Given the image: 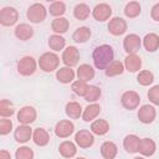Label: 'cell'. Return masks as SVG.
Returning <instances> with one entry per match:
<instances>
[{"mask_svg":"<svg viewBox=\"0 0 159 159\" xmlns=\"http://www.w3.org/2000/svg\"><path fill=\"white\" fill-rule=\"evenodd\" d=\"M15 159H34V150L30 147L22 145L16 149Z\"/></svg>","mask_w":159,"mask_h":159,"instance_id":"ab89813d","label":"cell"},{"mask_svg":"<svg viewBox=\"0 0 159 159\" xmlns=\"http://www.w3.org/2000/svg\"><path fill=\"white\" fill-rule=\"evenodd\" d=\"M75 132V124L70 119H62L55 125V134L58 138H68Z\"/></svg>","mask_w":159,"mask_h":159,"instance_id":"5bb4252c","label":"cell"},{"mask_svg":"<svg viewBox=\"0 0 159 159\" xmlns=\"http://www.w3.org/2000/svg\"><path fill=\"white\" fill-rule=\"evenodd\" d=\"M140 139L142 138H139L135 134H128L123 139V148L125 149L127 153H130V154L138 153L139 145H140Z\"/></svg>","mask_w":159,"mask_h":159,"instance_id":"2e32d148","label":"cell"},{"mask_svg":"<svg viewBox=\"0 0 159 159\" xmlns=\"http://www.w3.org/2000/svg\"><path fill=\"white\" fill-rule=\"evenodd\" d=\"M140 11H142V6L138 1H129L124 6V15L129 19H134V17L139 16Z\"/></svg>","mask_w":159,"mask_h":159,"instance_id":"d6a6232c","label":"cell"},{"mask_svg":"<svg viewBox=\"0 0 159 159\" xmlns=\"http://www.w3.org/2000/svg\"><path fill=\"white\" fill-rule=\"evenodd\" d=\"M107 27H108L109 34H112L113 36H120V35L125 34L128 25H127V21L124 19H122L119 16H114L109 20Z\"/></svg>","mask_w":159,"mask_h":159,"instance_id":"7c38bea8","label":"cell"},{"mask_svg":"<svg viewBox=\"0 0 159 159\" xmlns=\"http://www.w3.org/2000/svg\"><path fill=\"white\" fill-rule=\"evenodd\" d=\"M101 96H102V89L98 86H89L87 89V93L83 98L88 103H96L101 98Z\"/></svg>","mask_w":159,"mask_h":159,"instance_id":"d590c367","label":"cell"},{"mask_svg":"<svg viewBox=\"0 0 159 159\" xmlns=\"http://www.w3.org/2000/svg\"><path fill=\"white\" fill-rule=\"evenodd\" d=\"M68 27H70V21H68L66 17H63V16H62V17H56V19H53L52 22H51V29H52V31H53L55 34H57V35H61V34L67 32Z\"/></svg>","mask_w":159,"mask_h":159,"instance_id":"f546056e","label":"cell"},{"mask_svg":"<svg viewBox=\"0 0 159 159\" xmlns=\"http://www.w3.org/2000/svg\"><path fill=\"white\" fill-rule=\"evenodd\" d=\"M157 152V144L152 138H142L140 139V145H139V152L142 157H152Z\"/></svg>","mask_w":159,"mask_h":159,"instance_id":"d6986e66","label":"cell"},{"mask_svg":"<svg viewBox=\"0 0 159 159\" xmlns=\"http://www.w3.org/2000/svg\"><path fill=\"white\" fill-rule=\"evenodd\" d=\"M157 117V111L150 104H143L138 109V119L143 124H150Z\"/></svg>","mask_w":159,"mask_h":159,"instance_id":"4fadbf2b","label":"cell"},{"mask_svg":"<svg viewBox=\"0 0 159 159\" xmlns=\"http://www.w3.org/2000/svg\"><path fill=\"white\" fill-rule=\"evenodd\" d=\"M37 61L32 57V56H24L21 57L19 61H17V72L21 75V76H31L35 73L36 68H37Z\"/></svg>","mask_w":159,"mask_h":159,"instance_id":"3957f363","label":"cell"},{"mask_svg":"<svg viewBox=\"0 0 159 159\" xmlns=\"http://www.w3.org/2000/svg\"><path fill=\"white\" fill-rule=\"evenodd\" d=\"M58 153L66 158V159H71L76 155L77 153V145L76 143L71 142V140H63L60 145H58Z\"/></svg>","mask_w":159,"mask_h":159,"instance_id":"603a6c76","label":"cell"},{"mask_svg":"<svg viewBox=\"0 0 159 159\" xmlns=\"http://www.w3.org/2000/svg\"><path fill=\"white\" fill-rule=\"evenodd\" d=\"M94 68L88 65V63H83V65H80V67L77 68V72H76V76H77V80L80 81H84V82H88L94 78Z\"/></svg>","mask_w":159,"mask_h":159,"instance_id":"44dd1931","label":"cell"},{"mask_svg":"<svg viewBox=\"0 0 159 159\" xmlns=\"http://www.w3.org/2000/svg\"><path fill=\"white\" fill-rule=\"evenodd\" d=\"M15 113V108L14 104L11 103L10 99H1L0 101V117L1 118H10L11 116H14Z\"/></svg>","mask_w":159,"mask_h":159,"instance_id":"e575fe53","label":"cell"},{"mask_svg":"<svg viewBox=\"0 0 159 159\" xmlns=\"http://www.w3.org/2000/svg\"><path fill=\"white\" fill-rule=\"evenodd\" d=\"M142 45L148 52H155L159 48V36L154 32H149L142 39Z\"/></svg>","mask_w":159,"mask_h":159,"instance_id":"cb8c5ba5","label":"cell"},{"mask_svg":"<svg viewBox=\"0 0 159 159\" xmlns=\"http://www.w3.org/2000/svg\"><path fill=\"white\" fill-rule=\"evenodd\" d=\"M32 134H34V129L30 125L19 124V127L14 132V138L17 143L24 144V143H27L32 138Z\"/></svg>","mask_w":159,"mask_h":159,"instance_id":"9a60e30c","label":"cell"},{"mask_svg":"<svg viewBox=\"0 0 159 159\" xmlns=\"http://www.w3.org/2000/svg\"><path fill=\"white\" fill-rule=\"evenodd\" d=\"M61 60H62V62H63V65L66 67H71L72 68L80 61V51H78V48L75 47V46L66 47L63 50V52H62V58Z\"/></svg>","mask_w":159,"mask_h":159,"instance_id":"8fae6325","label":"cell"},{"mask_svg":"<svg viewBox=\"0 0 159 159\" xmlns=\"http://www.w3.org/2000/svg\"><path fill=\"white\" fill-rule=\"evenodd\" d=\"M48 47L52 50V51H55V52H57V51H61V50H63L65 48V46H66V40L61 36V35H57V34H53V35H51L50 37H48Z\"/></svg>","mask_w":159,"mask_h":159,"instance_id":"1f68e13d","label":"cell"},{"mask_svg":"<svg viewBox=\"0 0 159 159\" xmlns=\"http://www.w3.org/2000/svg\"><path fill=\"white\" fill-rule=\"evenodd\" d=\"M148 99L154 106H159V84H155V86L149 88V91H148Z\"/></svg>","mask_w":159,"mask_h":159,"instance_id":"60d3db41","label":"cell"},{"mask_svg":"<svg viewBox=\"0 0 159 159\" xmlns=\"http://www.w3.org/2000/svg\"><path fill=\"white\" fill-rule=\"evenodd\" d=\"M88 87H89V86H88L87 82L80 81V80L72 82V84H71V89H72L77 96H80V97H84V96H86Z\"/></svg>","mask_w":159,"mask_h":159,"instance_id":"f35d334b","label":"cell"},{"mask_svg":"<svg viewBox=\"0 0 159 159\" xmlns=\"http://www.w3.org/2000/svg\"><path fill=\"white\" fill-rule=\"evenodd\" d=\"M26 16L30 20V22H32V24H40V22H42L46 19L47 10H46V7L42 4L35 2V4H32V5L29 6V9L26 11Z\"/></svg>","mask_w":159,"mask_h":159,"instance_id":"277c9868","label":"cell"},{"mask_svg":"<svg viewBox=\"0 0 159 159\" xmlns=\"http://www.w3.org/2000/svg\"><path fill=\"white\" fill-rule=\"evenodd\" d=\"M37 63L43 72H53L55 70H58L60 57L55 52H45L40 56Z\"/></svg>","mask_w":159,"mask_h":159,"instance_id":"7a4b0ae2","label":"cell"},{"mask_svg":"<svg viewBox=\"0 0 159 159\" xmlns=\"http://www.w3.org/2000/svg\"><path fill=\"white\" fill-rule=\"evenodd\" d=\"M19 20V12L12 6H4L0 10V24L2 26H12Z\"/></svg>","mask_w":159,"mask_h":159,"instance_id":"52a82bcc","label":"cell"},{"mask_svg":"<svg viewBox=\"0 0 159 159\" xmlns=\"http://www.w3.org/2000/svg\"><path fill=\"white\" fill-rule=\"evenodd\" d=\"M89 14H91V9H89V6H88L87 4H84V2L77 4V5L75 6V9H73V16H75L77 20H81V21L87 20V17L89 16Z\"/></svg>","mask_w":159,"mask_h":159,"instance_id":"836d02e7","label":"cell"},{"mask_svg":"<svg viewBox=\"0 0 159 159\" xmlns=\"http://www.w3.org/2000/svg\"><path fill=\"white\" fill-rule=\"evenodd\" d=\"M32 140L39 147H46L50 143V133L45 128H35L32 134Z\"/></svg>","mask_w":159,"mask_h":159,"instance_id":"7402d4cb","label":"cell"},{"mask_svg":"<svg viewBox=\"0 0 159 159\" xmlns=\"http://www.w3.org/2000/svg\"><path fill=\"white\" fill-rule=\"evenodd\" d=\"M12 130V122L9 118L0 119V135H6Z\"/></svg>","mask_w":159,"mask_h":159,"instance_id":"b9f144b4","label":"cell"},{"mask_svg":"<svg viewBox=\"0 0 159 159\" xmlns=\"http://www.w3.org/2000/svg\"><path fill=\"white\" fill-rule=\"evenodd\" d=\"M137 82L140 84V86H150L153 82H154V75L149 71V70H143V71H139L138 76H137Z\"/></svg>","mask_w":159,"mask_h":159,"instance_id":"8d00e7d4","label":"cell"},{"mask_svg":"<svg viewBox=\"0 0 159 159\" xmlns=\"http://www.w3.org/2000/svg\"><path fill=\"white\" fill-rule=\"evenodd\" d=\"M92 58L94 67L98 70H106L107 66L114 61V51L111 45H99L92 52Z\"/></svg>","mask_w":159,"mask_h":159,"instance_id":"6da1fadb","label":"cell"},{"mask_svg":"<svg viewBox=\"0 0 159 159\" xmlns=\"http://www.w3.org/2000/svg\"><path fill=\"white\" fill-rule=\"evenodd\" d=\"M150 16L154 21H159V2L154 4L150 10Z\"/></svg>","mask_w":159,"mask_h":159,"instance_id":"7bdbcfd3","label":"cell"},{"mask_svg":"<svg viewBox=\"0 0 159 159\" xmlns=\"http://www.w3.org/2000/svg\"><path fill=\"white\" fill-rule=\"evenodd\" d=\"M75 77H76V72H75L71 67L63 66V67H60V68L56 71V78H57V81L61 82V83H63V84L75 82V81H73Z\"/></svg>","mask_w":159,"mask_h":159,"instance_id":"ac0fdd59","label":"cell"},{"mask_svg":"<svg viewBox=\"0 0 159 159\" xmlns=\"http://www.w3.org/2000/svg\"><path fill=\"white\" fill-rule=\"evenodd\" d=\"M101 112V106L98 103H89L84 109H83V113H82V119L84 122H93L96 120V118L98 117Z\"/></svg>","mask_w":159,"mask_h":159,"instance_id":"d4e9b609","label":"cell"},{"mask_svg":"<svg viewBox=\"0 0 159 159\" xmlns=\"http://www.w3.org/2000/svg\"><path fill=\"white\" fill-rule=\"evenodd\" d=\"M124 68L128 72H139V70L142 68V58L138 55H127V57L124 58Z\"/></svg>","mask_w":159,"mask_h":159,"instance_id":"ffe728a7","label":"cell"},{"mask_svg":"<svg viewBox=\"0 0 159 159\" xmlns=\"http://www.w3.org/2000/svg\"><path fill=\"white\" fill-rule=\"evenodd\" d=\"M117 154H118V148L116 143L107 140L101 145V155L103 157V159H114Z\"/></svg>","mask_w":159,"mask_h":159,"instance_id":"f1b7e54d","label":"cell"},{"mask_svg":"<svg viewBox=\"0 0 159 159\" xmlns=\"http://www.w3.org/2000/svg\"><path fill=\"white\" fill-rule=\"evenodd\" d=\"M124 71H125L124 63L119 60H114L107 66V68L104 70V73L107 77H116V76H120Z\"/></svg>","mask_w":159,"mask_h":159,"instance_id":"4316f807","label":"cell"},{"mask_svg":"<svg viewBox=\"0 0 159 159\" xmlns=\"http://www.w3.org/2000/svg\"><path fill=\"white\" fill-rule=\"evenodd\" d=\"M142 47V39L137 34H129L123 40V48L127 55H137Z\"/></svg>","mask_w":159,"mask_h":159,"instance_id":"5b68a950","label":"cell"},{"mask_svg":"<svg viewBox=\"0 0 159 159\" xmlns=\"http://www.w3.org/2000/svg\"><path fill=\"white\" fill-rule=\"evenodd\" d=\"M91 36H92L91 29L87 26H81V27L76 29L75 32L72 34V40L77 43H84L91 39Z\"/></svg>","mask_w":159,"mask_h":159,"instance_id":"484cf974","label":"cell"},{"mask_svg":"<svg viewBox=\"0 0 159 159\" xmlns=\"http://www.w3.org/2000/svg\"><path fill=\"white\" fill-rule=\"evenodd\" d=\"M65 112H66V116L71 119H78L80 117H82V113H83V108L82 106L78 103V102H68L65 107Z\"/></svg>","mask_w":159,"mask_h":159,"instance_id":"83f0119b","label":"cell"},{"mask_svg":"<svg viewBox=\"0 0 159 159\" xmlns=\"http://www.w3.org/2000/svg\"><path fill=\"white\" fill-rule=\"evenodd\" d=\"M16 117H17V122L20 124L30 125L31 123H34L36 120L37 112H36V109L32 106H24L22 108L19 109Z\"/></svg>","mask_w":159,"mask_h":159,"instance_id":"ba28073f","label":"cell"},{"mask_svg":"<svg viewBox=\"0 0 159 159\" xmlns=\"http://www.w3.org/2000/svg\"><path fill=\"white\" fill-rule=\"evenodd\" d=\"M109 130V123L106 119H96L91 123V132L96 135H104Z\"/></svg>","mask_w":159,"mask_h":159,"instance_id":"4dcf8cb0","label":"cell"},{"mask_svg":"<svg viewBox=\"0 0 159 159\" xmlns=\"http://www.w3.org/2000/svg\"><path fill=\"white\" fill-rule=\"evenodd\" d=\"M48 12L52 16L62 17V15L66 12V4L63 1H53L48 7Z\"/></svg>","mask_w":159,"mask_h":159,"instance_id":"74e56055","label":"cell"},{"mask_svg":"<svg viewBox=\"0 0 159 159\" xmlns=\"http://www.w3.org/2000/svg\"><path fill=\"white\" fill-rule=\"evenodd\" d=\"M92 16L96 21H99V22H103V21H107V20H111V16H112V7L106 4V2H99L97 4L93 10H92Z\"/></svg>","mask_w":159,"mask_h":159,"instance_id":"30bf717a","label":"cell"},{"mask_svg":"<svg viewBox=\"0 0 159 159\" xmlns=\"http://www.w3.org/2000/svg\"><path fill=\"white\" fill-rule=\"evenodd\" d=\"M0 159H11V154L7 150L1 149L0 150Z\"/></svg>","mask_w":159,"mask_h":159,"instance_id":"ee69618b","label":"cell"},{"mask_svg":"<svg viewBox=\"0 0 159 159\" xmlns=\"http://www.w3.org/2000/svg\"><path fill=\"white\" fill-rule=\"evenodd\" d=\"M75 143H76V145H78L82 149L91 148L94 143V135L92 132H89L87 129H80L75 134Z\"/></svg>","mask_w":159,"mask_h":159,"instance_id":"9c48e42d","label":"cell"},{"mask_svg":"<svg viewBox=\"0 0 159 159\" xmlns=\"http://www.w3.org/2000/svg\"><path fill=\"white\" fill-rule=\"evenodd\" d=\"M120 103L124 109L134 111L140 104V96L135 91H125L120 97Z\"/></svg>","mask_w":159,"mask_h":159,"instance_id":"8992f818","label":"cell"},{"mask_svg":"<svg viewBox=\"0 0 159 159\" xmlns=\"http://www.w3.org/2000/svg\"><path fill=\"white\" fill-rule=\"evenodd\" d=\"M14 34H15V37L20 41H27L30 40L32 36H34V29L31 25L29 24H19L16 25L15 30H14Z\"/></svg>","mask_w":159,"mask_h":159,"instance_id":"e0dca14e","label":"cell"},{"mask_svg":"<svg viewBox=\"0 0 159 159\" xmlns=\"http://www.w3.org/2000/svg\"><path fill=\"white\" fill-rule=\"evenodd\" d=\"M133 159H145V158H144V157H142V155H140V157H135V158H133Z\"/></svg>","mask_w":159,"mask_h":159,"instance_id":"f6af8a7d","label":"cell"},{"mask_svg":"<svg viewBox=\"0 0 159 159\" xmlns=\"http://www.w3.org/2000/svg\"><path fill=\"white\" fill-rule=\"evenodd\" d=\"M75 159H86V158H83V157H78V158H75Z\"/></svg>","mask_w":159,"mask_h":159,"instance_id":"bcb514c9","label":"cell"}]
</instances>
